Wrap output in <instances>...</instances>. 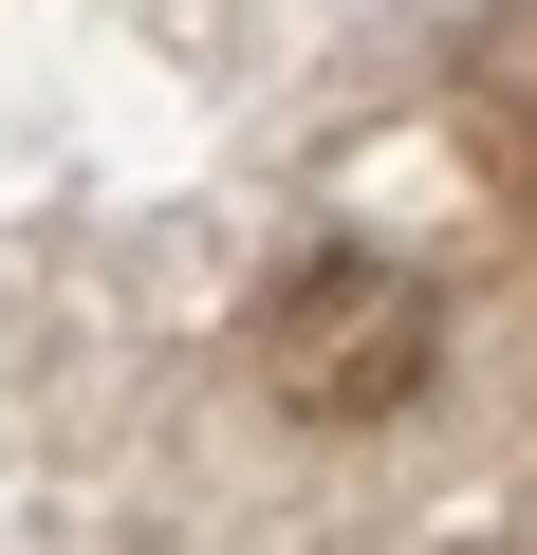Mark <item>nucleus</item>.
<instances>
[{"label":"nucleus","mask_w":537,"mask_h":555,"mask_svg":"<svg viewBox=\"0 0 537 555\" xmlns=\"http://www.w3.org/2000/svg\"><path fill=\"white\" fill-rule=\"evenodd\" d=\"M259 371H279V408H316V426H389V408L445 371L426 259H389V241H316L279 297H259Z\"/></svg>","instance_id":"1"}]
</instances>
